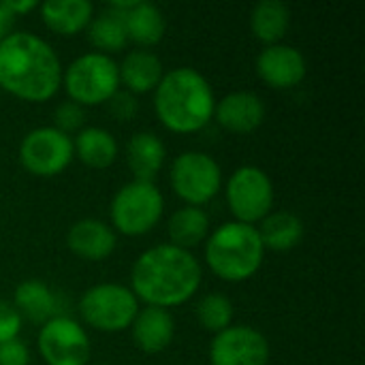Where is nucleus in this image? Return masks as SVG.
I'll return each mask as SVG.
<instances>
[{
    "label": "nucleus",
    "instance_id": "14",
    "mask_svg": "<svg viewBox=\"0 0 365 365\" xmlns=\"http://www.w3.org/2000/svg\"><path fill=\"white\" fill-rule=\"evenodd\" d=\"M107 9L122 15L126 36L141 49L158 45L167 30V19L163 11L150 0H118L109 2Z\"/></svg>",
    "mask_w": 365,
    "mask_h": 365
},
{
    "label": "nucleus",
    "instance_id": "10",
    "mask_svg": "<svg viewBox=\"0 0 365 365\" xmlns=\"http://www.w3.org/2000/svg\"><path fill=\"white\" fill-rule=\"evenodd\" d=\"M36 346L47 365H88L92 357L86 327L66 314H58L41 325Z\"/></svg>",
    "mask_w": 365,
    "mask_h": 365
},
{
    "label": "nucleus",
    "instance_id": "19",
    "mask_svg": "<svg viewBox=\"0 0 365 365\" xmlns=\"http://www.w3.org/2000/svg\"><path fill=\"white\" fill-rule=\"evenodd\" d=\"M38 11L43 24L60 36H75L83 32L94 17L90 0H47L38 4Z\"/></svg>",
    "mask_w": 365,
    "mask_h": 365
},
{
    "label": "nucleus",
    "instance_id": "11",
    "mask_svg": "<svg viewBox=\"0 0 365 365\" xmlns=\"http://www.w3.org/2000/svg\"><path fill=\"white\" fill-rule=\"evenodd\" d=\"M75 158L73 137L60 133L53 126L32 128L19 143L21 167L38 178L60 175Z\"/></svg>",
    "mask_w": 365,
    "mask_h": 365
},
{
    "label": "nucleus",
    "instance_id": "1",
    "mask_svg": "<svg viewBox=\"0 0 365 365\" xmlns=\"http://www.w3.org/2000/svg\"><path fill=\"white\" fill-rule=\"evenodd\" d=\"M203 269L190 250L158 244L143 250L130 269V291L139 302L154 308L186 304L201 287Z\"/></svg>",
    "mask_w": 365,
    "mask_h": 365
},
{
    "label": "nucleus",
    "instance_id": "18",
    "mask_svg": "<svg viewBox=\"0 0 365 365\" xmlns=\"http://www.w3.org/2000/svg\"><path fill=\"white\" fill-rule=\"evenodd\" d=\"M120 86L126 88L130 94H148L154 92L165 75L163 60L152 49L135 47L130 49L124 60L118 64Z\"/></svg>",
    "mask_w": 365,
    "mask_h": 365
},
{
    "label": "nucleus",
    "instance_id": "15",
    "mask_svg": "<svg viewBox=\"0 0 365 365\" xmlns=\"http://www.w3.org/2000/svg\"><path fill=\"white\" fill-rule=\"evenodd\" d=\"M214 118L225 130L233 135H248L263 124L265 103L257 92L235 90L225 94L220 101H216Z\"/></svg>",
    "mask_w": 365,
    "mask_h": 365
},
{
    "label": "nucleus",
    "instance_id": "24",
    "mask_svg": "<svg viewBox=\"0 0 365 365\" xmlns=\"http://www.w3.org/2000/svg\"><path fill=\"white\" fill-rule=\"evenodd\" d=\"M257 231L261 235V242L265 248L284 252L302 244L304 240V222L297 214L280 210V212H269L259 225Z\"/></svg>",
    "mask_w": 365,
    "mask_h": 365
},
{
    "label": "nucleus",
    "instance_id": "32",
    "mask_svg": "<svg viewBox=\"0 0 365 365\" xmlns=\"http://www.w3.org/2000/svg\"><path fill=\"white\" fill-rule=\"evenodd\" d=\"M13 24H15V15L6 9V2H0V41L6 38L13 32Z\"/></svg>",
    "mask_w": 365,
    "mask_h": 365
},
{
    "label": "nucleus",
    "instance_id": "5",
    "mask_svg": "<svg viewBox=\"0 0 365 365\" xmlns=\"http://www.w3.org/2000/svg\"><path fill=\"white\" fill-rule=\"evenodd\" d=\"M62 86L68 101L81 107L105 105L120 90L118 62L98 51L81 53L62 68Z\"/></svg>",
    "mask_w": 365,
    "mask_h": 365
},
{
    "label": "nucleus",
    "instance_id": "20",
    "mask_svg": "<svg viewBox=\"0 0 365 365\" xmlns=\"http://www.w3.org/2000/svg\"><path fill=\"white\" fill-rule=\"evenodd\" d=\"M165 156H167V148L163 139L152 130H139L126 143V163L135 180L154 182V178L163 169Z\"/></svg>",
    "mask_w": 365,
    "mask_h": 365
},
{
    "label": "nucleus",
    "instance_id": "7",
    "mask_svg": "<svg viewBox=\"0 0 365 365\" xmlns=\"http://www.w3.org/2000/svg\"><path fill=\"white\" fill-rule=\"evenodd\" d=\"M163 212L165 199L160 188L154 182L133 180L124 184L111 199V229L128 237L145 235L160 222Z\"/></svg>",
    "mask_w": 365,
    "mask_h": 365
},
{
    "label": "nucleus",
    "instance_id": "25",
    "mask_svg": "<svg viewBox=\"0 0 365 365\" xmlns=\"http://www.w3.org/2000/svg\"><path fill=\"white\" fill-rule=\"evenodd\" d=\"M291 26V9L282 0H261L250 11V30L257 41L267 45L282 43Z\"/></svg>",
    "mask_w": 365,
    "mask_h": 365
},
{
    "label": "nucleus",
    "instance_id": "26",
    "mask_svg": "<svg viewBox=\"0 0 365 365\" xmlns=\"http://www.w3.org/2000/svg\"><path fill=\"white\" fill-rule=\"evenodd\" d=\"M86 36H88L90 45L98 53H105V56L122 51L128 43L122 15L111 9H105L103 13L92 17V21L86 28Z\"/></svg>",
    "mask_w": 365,
    "mask_h": 365
},
{
    "label": "nucleus",
    "instance_id": "28",
    "mask_svg": "<svg viewBox=\"0 0 365 365\" xmlns=\"http://www.w3.org/2000/svg\"><path fill=\"white\" fill-rule=\"evenodd\" d=\"M83 122H86V111L81 105L73 101H62L53 109V128H58L60 133L68 137L71 133H79L83 128Z\"/></svg>",
    "mask_w": 365,
    "mask_h": 365
},
{
    "label": "nucleus",
    "instance_id": "29",
    "mask_svg": "<svg viewBox=\"0 0 365 365\" xmlns=\"http://www.w3.org/2000/svg\"><path fill=\"white\" fill-rule=\"evenodd\" d=\"M107 107H109V113L118 120V122H128L137 115V109H139V103H137V96L126 92V90H118L109 101H107Z\"/></svg>",
    "mask_w": 365,
    "mask_h": 365
},
{
    "label": "nucleus",
    "instance_id": "9",
    "mask_svg": "<svg viewBox=\"0 0 365 365\" xmlns=\"http://www.w3.org/2000/svg\"><path fill=\"white\" fill-rule=\"evenodd\" d=\"M171 190L186 203L201 207L210 203L222 188V169L205 152H182L169 169Z\"/></svg>",
    "mask_w": 365,
    "mask_h": 365
},
{
    "label": "nucleus",
    "instance_id": "16",
    "mask_svg": "<svg viewBox=\"0 0 365 365\" xmlns=\"http://www.w3.org/2000/svg\"><path fill=\"white\" fill-rule=\"evenodd\" d=\"M68 250L83 261H105L118 246V235L105 220L81 218L71 225L66 233Z\"/></svg>",
    "mask_w": 365,
    "mask_h": 365
},
{
    "label": "nucleus",
    "instance_id": "17",
    "mask_svg": "<svg viewBox=\"0 0 365 365\" xmlns=\"http://www.w3.org/2000/svg\"><path fill=\"white\" fill-rule=\"evenodd\" d=\"M130 336L141 353L158 355L165 349H169L175 338V319L165 308H154V306L139 308L130 325Z\"/></svg>",
    "mask_w": 365,
    "mask_h": 365
},
{
    "label": "nucleus",
    "instance_id": "23",
    "mask_svg": "<svg viewBox=\"0 0 365 365\" xmlns=\"http://www.w3.org/2000/svg\"><path fill=\"white\" fill-rule=\"evenodd\" d=\"M167 235L171 240L169 244L182 250L197 248L210 235V216L205 214L203 207L184 205L171 214L167 222Z\"/></svg>",
    "mask_w": 365,
    "mask_h": 365
},
{
    "label": "nucleus",
    "instance_id": "8",
    "mask_svg": "<svg viewBox=\"0 0 365 365\" xmlns=\"http://www.w3.org/2000/svg\"><path fill=\"white\" fill-rule=\"evenodd\" d=\"M225 195L235 222L252 227H257L274 210L276 201L272 178L257 165L237 167L225 186Z\"/></svg>",
    "mask_w": 365,
    "mask_h": 365
},
{
    "label": "nucleus",
    "instance_id": "21",
    "mask_svg": "<svg viewBox=\"0 0 365 365\" xmlns=\"http://www.w3.org/2000/svg\"><path fill=\"white\" fill-rule=\"evenodd\" d=\"M75 156L90 169H107L118 158V141L113 133L103 126H83L73 139Z\"/></svg>",
    "mask_w": 365,
    "mask_h": 365
},
{
    "label": "nucleus",
    "instance_id": "13",
    "mask_svg": "<svg viewBox=\"0 0 365 365\" xmlns=\"http://www.w3.org/2000/svg\"><path fill=\"white\" fill-rule=\"evenodd\" d=\"M257 75L276 90H291L299 86L308 73L306 56L289 45V43H276L263 47V51L257 56L255 62Z\"/></svg>",
    "mask_w": 365,
    "mask_h": 365
},
{
    "label": "nucleus",
    "instance_id": "22",
    "mask_svg": "<svg viewBox=\"0 0 365 365\" xmlns=\"http://www.w3.org/2000/svg\"><path fill=\"white\" fill-rule=\"evenodd\" d=\"M13 306L21 319L43 325L49 319L58 317V297L41 280H24L15 287Z\"/></svg>",
    "mask_w": 365,
    "mask_h": 365
},
{
    "label": "nucleus",
    "instance_id": "3",
    "mask_svg": "<svg viewBox=\"0 0 365 365\" xmlns=\"http://www.w3.org/2000/svg\"><path fill=\"white\" fill-rule=\"evenodd\" d=\"M152 103L167 130L190 135L212 122L216 96L205 75L192 66H178L163 75Z\"/></svg>",
    "mask_w": 365,
    "mask_h": 365
},
{
    "label": "nucleus",
    "instance_id": "27",
    "mask_svg": "<svg viewBox=\"0 0 365 365\" xmlns=\"http://www.w3.org/2000/svg\"><path fill=\"white\" fill-rule=\"evenodd\" d=\"M199 325L210 334H220L233 325V304L222 293H207L195 308Z\"/></svg>",
    "mask_w": 365,
    "mask_h": 365
},
{
    "label": "nucleus",
    "instance_id": "4",
    "mask_svg": "<svg viewBox=\"0 0 365 365\" xmlns=\"http://www.w3.org/2000/svg\"><path fill=\"white\" fill-rule=\"evenodd\" d=\"M203 257L216 278L225 282H244L261 269L265 246L257 227L231 220L207 235Z\"/></svg>",
    "mask_w": 365,
    "mask_h": 365
},
{
    "label": "nucleus",
    "instance_id": "6",
    "mask_svg": "<svg viewBox=\"0 0 365 365\" xmlns=\"http://www.w3.org/2000/svg\"><path fill=\"white\" fill-rule=\"evenodd\" d=\"M77 308L88 327L103 334H118L130 329L141 306L130 287L120 282H101L83 291Z\"/></svg>",
    "mask_w": 365,
    "mask_h": 365
},
{
    "label": "nucleus",
    "instance_id": "31",
    "mask_svg": "<svg viewBox=\"0 0 365 365\" xmlns=\"http://www.w3.org/2000/svg\"><path fill=\"white\" fill-rule=\"evenodd\" d=\"M0 365H30V351L17 338L0 344Z\"/></svg>",
    "mask_w": 365,
    "mask_h": 365
},
{
    "label": "nucleus",
    "instance_id": "30",
    "mask_svg": "<svg viewBox=\"0 0 365 365\" xmlns=\"http://www.w3.org/2000/svg\"><path fill=\"white\" fill-rule=\"evenodd\" d=\"M21 325H24V319L15 310V306H11L6 302H0V344L17 340L19 331H21Z\"/></svg>",
    "mask_w": 365,
    "mask_h": 365
},
{
    "label": "nucleus",
    "instance_id": "33",
    "mask_svg": "<svg viewBox=\"0 0 365 365\" xmlns=\"http://www.w3.org/2000/svg\"><path fill=\"white\" fill-rule=\"evenodd\" d=\"M6 2V9L17 17V15H21V13H30V11H34V9H38V2H34V0H4Z\"/></svg>",
    "mask_w": 365,
    "mask_h": 365
},
{
    "label": "nucleus",
    "instance_id": "12",
    "mask_svg": "<svg viewBox=\"0 0 365 365\" xmlns=\"http://www.w3.org/2000/svg\"><path fill=\"white\" fill-rule=\"evenodd\" d=\"M269 357L267 338L250 325H231L210 344L212 365H267Z\"/></svg>",
    "mask_w": 365,
    "mask_h": 365
},
{
    "label": "nucleus",
    "instance_id": "2",
    "mask_svg": "<svg viewBox=\"0 0 365 365\" xmlns=\"http://www.w3.org/2000/svg\"><path fill=\"white\" fill-rule=\"evenodd\" d=\"M62 86V62L41 36L19 30L0 41V88L26 103L51 101Z\"/></svg>",
    "mask_w": 365,
    "mask_h": 365
}]
</instances>
